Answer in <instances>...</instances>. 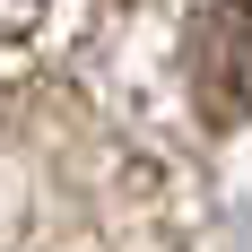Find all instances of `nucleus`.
Segmentation results:
<instances>
[{"mask_svg":"<svg viewBox=\"0 0 252 252\" xmlns=\"http://www.w3.org/2000/svg\"><path fill=\"white\" fill-rule=\"evenodd\" d=\"M44 9H52V0H0V35H26Z\"/></svg>","mask_w":252,"mask_h":252,"instance_id":"2","label":"nucleus"},{"mask_svg":"<svg viewBox=\"0 0 252 252\" xmlns=\"http://www.w3.org/2000/svg\"><path fill=\"white\" fill-rule=\"evenodd\" d=\"M191 96L218 130L252 122V0H218L191 26Z\"/></svg>","mask_w":252,"mask_h":252,"instance_id":"1","label":"nucleus"}]
</instances>
